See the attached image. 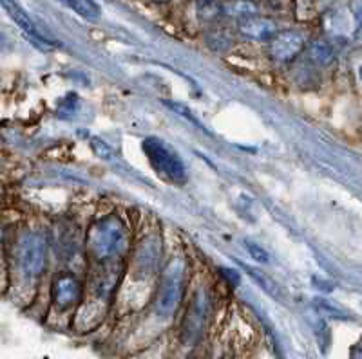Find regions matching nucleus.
I'll list each match as a JSON object with an SVG mask.
<instances>
[{
    "label": "nucleus",
    "instance_id": "0eeeda50",
    "mask_svg": "<svg viewBox=\"0 0 362 359\" xmlns=\"http://www.w3.org/2000/svg\"><path fill=\"white\" fill-rule=\"evenodd\" d=\"M82 296V286L71 274H62L58 276L53 284V300L58 309H69L74 303H78Z\"/></svg>",
    "mask_w": 362,
    "mask_h": 359
},
{
    "label": "nucleus",
    "instance_id": "7ed1b4c3",
    "mask_svg": "<svg viewBox=\"0 0 362 359\" xmlns=\"http://www.w3.org/2000/svg\"><path fill=\"white\" fill-rule=\"evenodd\" d=\"M183 293V278H181V265L173 264L169 273L165 274L163 284L160 287V296H158V312L161 316H170L176 310L177 303Z\"/></svg>",
    "mask_w": 362,
    "mask_h": 359
},
{
    "label": "nucleus",
    "instance_id": "423d86ee",
    "mask_svg": "<svg viewBox=\"0 0 362 359\" xmlns=\"http://www.w3.org/2000/svg\"><path fill=\"white\" fill-rule=\"evenodd\" d=\"M305 47V38L297 31H283L270 40V56L276 61H290Z\"/></svg>",
    "mask_w": 362,
    "mask_h": 359
},
{
    "label": "nucleus",
    "instance_id": "1a4fd4ad",
    "mask_svg": "<svg viewBox=\"0 0 362 359\" xmlns=\"http://www.w3.org/2000/svg\"><path fill=\"white\" fill-rule=\"evenodd\" d=\"M205 309H206V300L205 294L198 293L194 296V302L189 309V315H187L185 322V336L187 338L194 339L199 338L203 331V325H205Z\"/></svg>",
    "mask_w": 362,
    "mask_h": 359
},
{
    "label": "nucleus",
    "instance_id": "20e7f679",
    "mask_svg": "<svg viewBox=\"0 0 362 359\" xmlns=\"http://www.w3.org/2000/svg\"><path fill=\"white\" fill-rule=\"evenodd\" d=\"M0 6L4 8V11L8 13V17L22 29V33H24L29 40L33 42V44H37L40 49H45V51L51 49L49 40H47L40 31H38L35 22L31 20V17H29L28 13H25V9L18 4L17 0H0Z\"/></svg>",
    "mask_w": 362,
    "mask_h": 359
},
{
    "label": "nucleus",
    "instance_id": "f257e3e1",
    "mask_svg": "<svg viewBox=\"0 0 362 359\" xmlns=\"http://www.w3.org/2000/svg\"><path fill=\"white\" fill-rule=\"evenodd\" d=\"M125 242H127V231L116 217H107L96 222L87 238L89 249L100 260L122 253Z\"/></svg>",
    "mask_w": 362,
    "mask_h": 359
},
{
    "label": "nucleus",
    "instance_id": "39448f33",
    "mask_svg": "<svg viewBox=\"0 0 362 359\" xmlns=\"http://www.w3.org/2000/svg\"><path fill=\"white\" fill-rule=\"evenodd\" d=\"M21 264L28 276H38L45 269V242L38 235H28L21 245Z\"/></svg>",
    "mask_w": 362,
    "mask_h": 359
},
{
    "label": "nucleus",
    "instance_id": "f03ea898",
    "mask_svg": "<svg viewBox=\"0 0 362 359\" xmlns=\"http://www.w3.org/2000/svg\"><path fill=\"white\" fill-rule=\"evenodd\" d=\"M144 152L160 176H163L165 179H169L174 184L187 183L185 164L181 163L180 155L170 150L163 141L156 138L145 139Z\"/></svg>",
    "mask_w": 362,
    "mask_h": 359
},
{
    "label": "nucleus",
    "instance_id": "f8f14e48",
    "mask_svg": "<svg viewBox=\"0 0 362 359\" xmlns=\"http://www.w3.org/2000/svg\"><path fill=\"white\" fill-rule=\"evenodd\" d=\"M310 56H312L313 61L321 63V66H326L329 61L334 60V49L332 45L326 44L322 40H317L310 45Z\"/></svg>",
    "mask_w": 362,
    "mask_h": 359
},
{
    "label": "nucleus",
    "instance_id": "6e6552de",
    "mask_svg": "<svg viewBox=\"0 0 362 359\" xmlns=\"http://www.w3.org/2000/svg\"><path fill=\"white\" fill-rule=\"evenodd\" d=\"M239 31H241L243 37L250 38V40L264 42L276 37L277 25L270 18L252 15V17H245L239 20Z\"/></svg>",
    "mask_w": 362,
    "mask_h": 359
},
{
    "label": "nucleus",
    "instance_id": "4468645a",
    "mask_svg": "<svg viewBox=\"0 0 362 359\" xmlns=\"http://www.w3.org/2000/svg\"><path fill=\"white\" fill-rule=\"evenodd\" d=\"M247 251L250 253V257L254 258L255 262H259V264H268V260H270V255L267 253V249L254 244V242H247Z\"/></svg>",
    "mask_w": 362,
    "mask_h": 359
},
{
    "label": "nucleus",
    "instance_id": "ddd939ff",
    "mask_svg": "<svg viewBox=\"0 0 362 359\" xmlns=\"http://www.w3.org/2000/svg\"><path fill=\"white\" fill-rule=\"evenodd\" d=\"M165 105L169 107V109H173L174 112H176V114H180V116H183V118L187 119V121H190V123H194V125H196V127H199V128H203V125L202 123L198 121V119H196V116L192 114V112L189 111V109H187V107H183V105H180V103H174V102H165Z\"/></svg>",
    "mask_w": 362,
    "mask_h": 359
},
{
    "label": "nucleus",
    "instance_id": "9d476101",
    "mask_svg": "<svg viewBox=\"0 0 362 359\" xmlns=\"http://www.w3.org/2000/svg\"><path fill=\"white\" fill-rule=\"evenodd\" d=\"M216 13H223L226 17H252L257 13V6L252 0H221L214 4Z\"/></svg>",
    "mask_w": 362,
    "mask_h": 359
},
{
    "label": "nucleus",
    "instance_id": "9b49d317",
    "mask_svg": "<svg viewBox=\"0 0 362 359\" xmlns=\"http://www.w3.org/2000/svg\"><path fill=\"white\" fill-rule=\"evenodd\" d=\"M58 2H62L64 6H67V8L73 9L74 13L82 15L83 18L98 17V8H96L93 0H58Z\"/></svg>",
    "mask_w": 362,
    "mask_h": 359
},
{
    "label": "nucleus",
    "instance_id": "2eb2a0df",
    "mask_svg": "<svg viewBox=\"0 0 362 359\" xmlns=\"http://www.w3.org/2000/svg\"><path fill=\"white\" fill-rule=\"evenodd\" d=\"M248 273L250 274H254V280L257 284H259L261 287H263L264 291H267V293H270V294H276V286H274V282H272V280H268V276L267 274H261V273H257V271H254V269H248Z\"/></svg>",
    "mask_w": 362,
    "mask_h": 359
}]
</instances>
